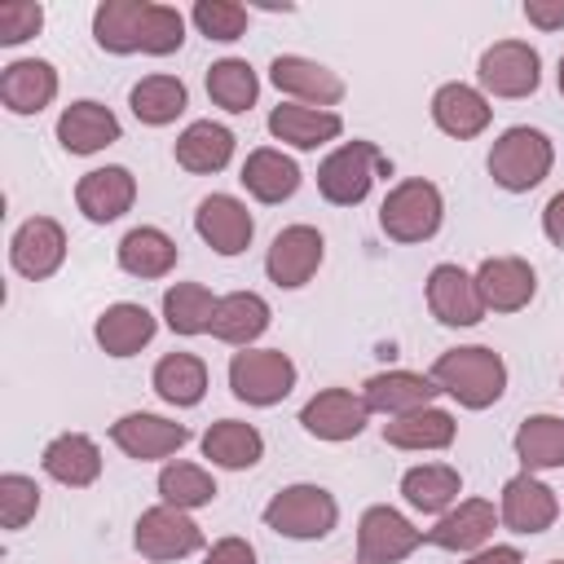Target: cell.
Returning a JSON list of instances; mask_svg holds the SVG:
<instances>
[{"instance_id": "7", "label": "cell", "mask_w": 564, "mask_h": 564, "mask_svg": "<svg viewBox=\"0 0 564 564\" xmlns=\"http://www.w3.org/2000/svg\"><path fill=\"white\" fill-rule=\"evenodd\" d=\"M476 88L494 101H524L542 88V53L529 40H494L476 57Z\"/></svg>"}, {"instance_id": "2", "label": "cell", "mask_w": 564, "mask_h": 564, "mask_svg": "<svg viewBox=\"0 0 564 564\" xmlns=\"http://www.w3.org/2000/svg\"><path fill=\"white\" fill-rule=\"evenodd\" d=\"M555 167V141L533 128V123H511L494 137L489 154H485V172L498 189L507 194H529L538 189Z\"/></svg>"}, {"instance_id": "37", "label": "cell", "mask_w": 564, "mask_h": 564, "mask_svg": "<svg viewBox=\"0 0 564 564\" xmlns=\"http://www.w3.org/2000/svg\"><path fill=\"white\" fill-rule=\"evenodd\" d=\"M511 449L520 458V471L542 476L564 467V414H524L511 436Z\"/></svg>"}, {"instance_id": "26", "label": "cell", "mask_w": 564, "mask_h": 564, "mask_svg": "<svg viewBox=\"0 0 564 564\" xmlns=\"http://www.w3.org/2000/svg\"><path fill=\"white\" fill-rule=\"evenodd\" d=\"M264 123H269V137L282 141V150H300V154H313L344 137L339 110H317V106H295V101H278Z\"/></svg>"}, {"instance_id": "24", "label": "cell", "mask_w": 564, "mask_h": 564, "mask_svg": "<svg viewBox=\"0 0 564 564\" xmlns=\"http://www.w3.org/2000/svg\"><path fill=\"white\" fill-rule=\"evenodd\" d=\"M471 273L489 313H520L538 295V269L524 256H485Z\"/></svg>"}, {"instance_id": "28", "label": "cell", "mask_w": 564, "mask_h": 564, "mask_svg": "<svg viewBox=\"0 0 564 564\" xmlns=\"http://www.w3.org/2000/svg\"><path fill=\"white\" fill-rule=\"evenodd\" d=\"M101 445L88 432H57L44 449H40V471L48 480H57L62 489H88L101 480Z\"/></svg>"}, {"instance_id": "46", "label": "cell", "mask_w": 564, "mask_h": 564, "mask_svg": "<svg viewBox=\"0 0 564 564\" xmlns=\"http://www.w3.org/2000/svg\"><path fill=\"white\" fill-rule=\"evenodd\" d=\"M203 564H260V555H256V546H251L247 538L229 533V538H216V542H207V551H203Z\"/></svg>"}, {"instance_id": "29", "label": "cell", "mask_w": 564, "mask_h": 564, "mask_svg": "<svg viewBox=\"0 0 564 564\" xmlns=\"http://www.w3.org/2000/svg\"><path fill=\"white\" fill-rule=\"evenodd\" d=\"M234 154H238V137H234L225 123H216V119H194V123H185V128L176 132V141H172L176 167H185V172H194V176H216V172H225V167L234 163Z\"/></svg>"}, {"instance_id": "30", "label": "cell", "mask_w": 564, "mask_h": 564, "mask_svg": "<svg viewBox=\"0 0 564 564\" xmlns=\"http://www.w3.org/2000/svg\"><path fill=\"white\" fill-rule=\"evenodd\" d=\"M115 264L128 273V278H141V282H159L167 278L176 264H181V247L167 229L159 225H132L119 247H115Z\"/></svg>"}, {"instance_id": "52", "label": "cell", "mask_w": 564, "mask_h": 564, "mask_svg": "<svg viewBox=\"0 0 564 564\" xmlns=\"http://www.w3.org/2000/svg\"><path fill=\"white\" fill-rule=\"evenodd\" d=\"M560 388H564V379H560Z\"/></svg>"}, {"instance_id": "4", "label": "cell", "mask_w": 564, "mask_h": 564, "mask_svg": "<svg viewBox=\"0 0 564 564\" xmlns=\"http://www.w3.org/2000/svg\"><path fill=\"white\" fill-rule=\"evenodd\" d=\"M441 225H445V194L427 176L397 181L379 203V229L388 242L419 247V242H432L441 234Z\"/></svg>"}, {"instance_id": "19", "label": "cell", "mask_w": 564, "mask_h": 564, "mask_svg": "<svg viewBox=\"0 0 564 564\" xmlns=\"http://www.w3.org/2000/svg\"><path fill=\"white\" fill-rule=\"evenodd\" d=\"M132 203H137V176L123 163L88 167L75 181V207L88 225H115L132 212Z\"/></svg>"}, {"instance_id": "13", "label": "cell", "mask_w": 564, "mask_h": 564, "mask_svg": "<svg viewBox=\"0 0 564 564\" xmlns=\"http://www.w3.org/2000/svg\"><path fill=\"white\" fill-rule=\"evenodd\" d=\"M419 546H427V538L405 511H397L388 502H375V507L361 511V520H357V564H401Z\"/></svg>"}, {"instance_id": "6", "label": "cell", "mask_w": 564, "mask_h": 564, "mask_svg": "<svg viewBox=\"0 0 564 564\" xmlns=\"http://www.w3.org/2000/svg\"><path fill=\"white\" fill-rule=\"evenodd\" d=\"M225 379H229V392L242 401V405H256V410H269V405H282L295 383H300V366L291 361V352L282 348H238L225 366Z\"/></svg>"}, {"instance_id": "50", "label": "cell", "mask_w": 564, "mask_h": 564, "mask_svg": "<svg viewBox=\"0 0 564 564\" xmlns=\"http://www.w3.org/2000/svg\"><path fill=\"white\" fill-rule=\"evenodd\" d=\"M555 84H560V97H564V53H560V66H555Z\"/></svg>"}, {"instance_id": "21", "label": "cell", "mask_w": 564, "mask_h": 564, "mask_svg": "<svg viewBox=\"0 0 564 564\" xmlns=\"http://www.w3.org/2000/svg\"><path fill=\"white\" fill-rule=\"evenodd\" d=\"M53 137H57V145H62L66 154L88 159V154L110 150V145L123 137V123H119V115H115L106 101L79 97V101H70V106H62V115H57V123H53Z\"/></svg>"}, {"instance_id": "11", "label": "cell", "mask_w": 564, "mask_h": 564, "mask_svg": "<svg viewBox=\"0 0 564 564\" xmlns=\"http://www.w3.org/2000/svg\"><path fill=\"white\" fill-rule=\"evenodd\" d=\"M326 264V238L317 225H286L273 234L269 251H264V278L278 286V291H300L317 278V269Z\"/></svg>"}, {"instance_id": "33", "label": "cell", "mask_w": 564, "mask_h": 564, "mask_svg": "<svg viewBox=\"0 0 564 564\" xmlns=\"http://www.w3.org/2000/svg\"><path fill=\"white\" fill-rule=\"evenodd\" d=\"M458 441V419L441 405H423L414 414L388 419L383 423V445L405 449V454H441Z\"/></svg>"}, {"instance_id": "5", "label": "cell", "mask_w": 564, "mask_h": 564, "mask_svg": "<svg viewBox=\"0 0 564 564\" xmlns=\"http://www.w3.org/2000/svg\"><path fill=\"white\" fill-rule=\"evenodd\" d=\"M392 163L388 154L366 141V137H352V141H339L322 163H317V194L330 203V207H361L375 189L379 176H388Z\"/></svg>"}, {"instance_id": "31", "label": "cell", "mask_w": 564, "mask_h": 564, "mask_svg": "<svg viewBox=\"0 0 564 564\" xmlns=\"http://www.w3.org/2000/svg\"><path fill=\"white\" fill-rule=\"evenodd\" d=\"M397 494L405 498L410 511L436 520V516H445L463 498V471L454 463H436V458L432 463H414V467L401 471Z\"/></svg>"}, {"instance_id": "49", "label": "cell", "mask_w": 564, "mask_h": 564, "mask_svg": "<svg viewBox=\"0 0 564 564\" xmlns=\"http://www.w3.org/2000/svg\"><path fill=\"white\" fill-rule=\"evenodd\" d=\"M542 238L564 251V189H555L542 207Z\"/></svg>"}, {"instance_id": "3", "label": "cell", "mask_w": 564, "mask_h": 564, "mask_svg": "<svg viewBox=\"0 0 564 564\" xmlns=\"http://www.w3.org/2000/svg\"><path fill=\"white\" fill-rule=\"evenodd\" d=\"M264 529H273L278 538H291V542H322L339 529V498L317 485V480H295V485H282L264 511H260Z\"/></svg>"}, {"instance_id": "10", "label": "cell", "mask_w": 564, "mask_h": 564, "mask_svg": "<svg viewBox=\"0 0 564 564\" xmlns=\"http://www.w3.org/2000/svg\"><path fill=\"white\" fill-rule=\"evenodd\" d=\"M110 445L132 463H172L189 445V427L154 410H128L110 423Z\"/></svg>"}, {"instance_id": "45", "label": "cell", "mask_w": 564, "mask_h": 564, "mask_svg": "<svg viewBox=\"0 0 564 564\" xmlns=\"http://www.w3.org/2000/svg\"><path fill=\"white\" fill-rule=\"evenodd\" d=\"M44 31V4L40 0H4L0 4V44L18 48Z\"/></svg>"}, {"instance_id": "39", "label": "cell", "mask_w": 564, "mask_h": 564, "mask_svg": "<svg viewBox=\"0 0 564 564\" xmlns=\"http://www.w3.org/2000/svg\"><path fill=\"white\" fill-rule=\"evenodd\" d=\"M216 304L220 295L203 282H172L163 291V304H159V317L172 335L181 339H198V335H212V317H216Z\"/></svg>"}, {"instance_id": "8", "label": "cell", "mask_w": 564, "mask_h": 564, "mask_svg": "<svg viewBox=\"0 0 564 564\" xmlns=\"http://www.w3.org/2000/svg\"><path fill=\"white\" fill-rule=\"evenodd\" d=\"M132 546L150 564H172V560H189V555L207 551V538H203V524L189 511H176L167 502H154V507H145L137 516Z\"/></svg>"}, {"instance_id": "34", "label": "cell", "mask_w": 564, "mask_h": 564, "mask_svg": "<svg viewBox=\"0 0 564 564\" xmlns=\"http://www.w3.org/2000/svg\"><path fill=\"white\" fill-rule=\"evenodd\" d=\"M198 449L207 458V467H220V471H251L260 458H264V436L256 423L247 419H216L203 436H198Z\"/></svg>"}, {"instance_id": "35", "label": "cell", "mask_w": 564, "mask_h": 564, "mask_svg": "<svg viewBox=\"0 0 564 564\" xmlns=\"http://www.w3.org/2000/svg\"><path fill=\"white\" fill-rule=\"evenodd\" d=\"M207 361L198 357V352H163L159 361H154V370H150V388H154V397L163 401V405H172V410H194V405H203V397H207Z\"/></svg>"}, {"instance_id": "14", "label": "cell", "mask_w": 564, "mask_h": 564, "mask_svg": "<svg viewBox=\"0 0 564 564\" xmlns=\"http://www.w3.org/2000/svg\"><path fill=\"white\" fill-rule=\"evenodd\" d=\"M560 511H564V507H560V494H555L542 476H533V471H516V476L502 480V494H498V520H502L507 533H516V538H538V533L555 529Z\"/></svg>"}, {"instance_id": "23", "label": "cell", "mask_w": 564, "mask_h": 564, "mask_svg": "<svg viewBox=\"0 0 564 564\" xmlns=\"http://www.w3.org/2000/svg\"><path fill=\"white\" fill-rule=\"evenodd\" d=\"M441 388L432 383V375L423 370H405V366H392V370H375L366 383H361V401L370 414L379 419H401V414H414L423 405H436Z\"/></svg>"}, {"instance_id": "9", "label": "cell", "mask_w": 564, "mask_h": 564, "mask_svg": "<svg viewBox=\"0 0 564 564\" xmlns=\"http://www.w3.org/2000/svg\"><path fill=\"white\" fill-rule=\"evenodd\" d=\"M423 300H427V313L449 330H471L489 317V308L480 300V286H476V273L454 264V260H441V264L427 269Z\"/></svg>"}, {"instance_id": "48", "label": "cell", "mask_w": 564, "mask_h": 564, "mask_svg": "<svg viewBox=\"0 0 564 564\" xmlns=\"http://www.w3.org/2000/svg\"><path fill=\"white\" fill-rule=\"evenodd\" d=\"M458 564H524V551L516 542H489V546L463 555Z\"/></svg>"}, {"instance_id": "27", "label": "cell", "mask_w": 564, "mask_h": 564, "mask_svg": "<svg viewBox=\"0 0 564 564\" xmlns=\"http://www.w3.org/2000/svg\"><path fill=\"white\" fill-rule=\"evenodd\" d=\"M300 181H304V172L282 145H256V150H247V159L238 167V185L264 207H278L286 198H295Z\"/></svg>"}, {"instance_id": "25", "label": "cell", "mask_w": 564, "mask_h": 564, "mask_svg": "<svg viewBox=\"0 0 564 564\" xmlns=\"http://www.w3.org/2000/svg\"><path fill=\"white\" fill-rule=\"evenodd\" d=\"M159 335V317L137 304V300H119V304H106L97 317H93V344L115 357V361H128L137 357L141 348H150V339Z\"/></svg>"}, {"instance_id": "43", "label": "cell", "mask_w": 564, "mask_h": 564, "mask_svg": "<svg viewBox=\"0 0 564 564\" xmlns=\"http://www.w3.org/2000/svg\"><path fill=\"white\" fill-rule=\"evenodd\" d=\"M247 22H251V9L238 4V0H198L189 9V26L203 35V40H216V44H234L247 35Z\"/></svg>"}, {"instance_id": "17", "label": "cell", "mask_w": 564, "mask_h": 564, "mask_svg": "<svg viewBox=\"0 0 564 564\" xmlns=\"http://www.w3.org/2000/svg\"><path fill=\"white\" fill-rule=\"evenodd\" d=\"M66 264V229L53 216H26L9 234V269L26 282H48Z\"/></svg>"}, {"instance_id": "41", "label": "cell", "mask_w": 564, "mask_h": 564, "mask_svg": "<svg viewBox=\"0 0 564 564\" xmlns=\"http://www.w3.org/2000/svg\"><path fill=\"white\" fill-rule=\"evenodd\" d=\"M203 84H207L212 106L225 110V115H247L260 101V75L247 57H216L207 66Z\"/></svg>"}, {"instance_id": "38", "label": "cell", "mask_w": 564, "mask_h": 564, "mask_svg": "<svg viewBox=\"0 0 564 564\" xmlns=\"http://www.w3.org/2000/svg\"><path fill=\"white\" fill-rule=\"evenodd\" d=\"M145 9H150V0H101L93 9V44L101 53H115V57L141 53Z\"/></svg>"}, {"instance_id": "20", "label": "cell", "mask_w": 564, "mask_h": 564, "mask_svg": "<svg viewBox=\"0 0 564 564\" xmlns=\"http://www.w3.org/2000/svg\"><path fill=\"white\" fill-rule=\"evenodd\" d=\"M62 93V75L48 57H13L0 66V106L18 119L48 110Z\"/></svg>"}, {"instance_id": "40", "label": "cell", "mask_w": 564, "mask_h": 564, "mask_svg": "<svg viewBox=\"0 0 564 564\" xmlns=\"http://www.w3.org/2000/svg\"><path fill=\"white\" fill-rule=\"evenodd\" d=\"M154 489H159V502H167V507H176V511H189V516L203 511V507H212L216 494H220L212 467H207V463H189V458L163 463Z\"/></svg>"}, {"instance_id": "1", "label": "cell", "mask_w": 564, "mask_h": 564, "mask_svg": "<svg viewBox=\"0 0 564 564\" xmlns=\"http://www.w3.org/2000/svg\"><path fill=\"white\" fill-rule=\"evenodd\" d=\"M432 383L441 388V397H449L458 410H489L507 397V361L498 348L489 344H458L445 348L432 361Z\"/></svg>"}, {"instance_id": "18", "label": "cell", "mask_w": 564, "mask_h": 564, "mask_svg": "<svg viewBox=\"0 0 564 564\" xmlns=\"http://www.w3.org/2000/svg\"><path fill=\"white\" fill-rule=\"evenodd\" d=\"M194 234L225 260L242 256L256 238V216L247 212V203L238 194H203L194 207Z\"/></svg>"}, {"instance_id": "36", "label": "cell", "mask_w": 564, "mask_h": 564, "mask_svg": "<svg viewBox=\"0 0 564 564\" xmlns=\"http://www.w3.org/2000/svg\"><path fill=\"white\" fill-rule=\"evenodd\" d=\"M128 110L137 123L145 128H167L176 123L185 110H189V88L181 75H167V70H154V75H141L132 88H128Z\"/></svg>"}, {"instance_id": "51", "label": "cell", "mask_w": 564, "mask_h": 564, "mask_svg": "<svg viewBox=\"0 0 564 564\" xmlns=\"http://www.w3.org/2000/svg\"><path fill=\"white\" fill-rule=\"evenodd\" d=\"M546 564H564V560H546Z\"/></svg>"}, {"instance_id": "16", "label": "cell", "mask_w": 564, "mask_h": 564, "mask_svg": "<svg viewBox=\"0 0 564 564\" xmlns=\"http://www.w3.org/2000/svg\"><path fill=\"white\" fill-rule=\"evenodd\" d=\"M494 529H502L494 498H458L445 516L432 520V529H423V538H427V546L449 551V555L463 560V555L489 546L494 542Z\"/></svg>"}, {"instance_id": "12", "label": "cell", "mask_w": 564, "mask_h": 564, "mask_svg": "<svg viewBox=\"0 0 564 564\" xmlns=\"http://www.w3.org/2000/svg\"><path fill=\"white\" fill-rule=\"evenodd\" d=\"M269 84L282 93V101L317 106V110H335L348 97L344 75L317 57H304V53H278L269 62Z\"/></svg>"}, {"instance_id": "44", "label": "cell", "mask_w": 564, "mask_h": 564, "mask_svg": "<svg viewBox=\"0 0 564 564\" xmlns=\"http://www.w3.org/2000/svg\"><path fill=\"white\" fill-rule=\"evenodd\" d=\"M185 26H189V18H185L181 9L150 0V9H145V31H141V53H145V57H172V53H181Z\"/></svg>"}, {"instance_id": "22", "label": "cell", "mask_w": 564, "mask_h": 564, "mask_svg": "<svg viewBox=\"0 0 564 564\" xmlns=\"http://www.w3.org/2000/svg\"><path fill=\"white\" fill-rule=\"evenodd\" d=\"M427 115L436 123V132L454 137V141H476L489 132L494 123V101L476 88V84H463V79H445L432 101H427Z\"/></svg>"}, {"instance_id": "32", "label": "cell", "mask_w": 564, "mask_h": 564, "mask_svg": "<svg viewBox=\"0 0 564 564\" xmlns=\"http://www.w3.org/2000/svg\"><path fill=\"white\" fill-rule=\"evenodd\" d=\"M269 326H273V308H269V300L260 291H229L216 304L212 339H220L229 348H256Z\"/></svg>"}, {"instance_id": "47", "label": "cell", "mask_w": 564, "mask_h": 564, "mask_svg": "<svg viewBox=\"0 0 564 564\" xmlns=\"http://www.w3.org/2000/svg\"><path fill=\"white\" fill-rule=\"evenodd\" d=\"M520 13H524L529 26H538L546 35L551 31H564V0H524Z\"/></svg>"}, {"instance_id": "42", "label": "cell", "mask_w": 564, "mask_h": 564, "mask_svg": "<svg viewBox=\"0 0 564 564\" xmlns=\"http://www.w3.org/2000/svg\"><path fill=\"white\" fill-rule=\"evenodd\" d=\"M44 507V489L35 476L26 471H4L0 476V529L4 533H18L26 529Z\"/></svg>"}, {"instance_id": "15", "label": "cell", "mask_w": 564, "mask_h": 564, "mask_svg": "<svg viewBox=\"0 0 564 564\" xmlns=\"http://www.w3.org/2000/svg\"><path fill=\"white\" fill-rule=\"evenodd\" d=\"M375 414L366 410L361 401V388H317L304 405H300V427L313 436V441H326V445H344V441H357L366 432Z\"/></svg>"}]
</instances>
